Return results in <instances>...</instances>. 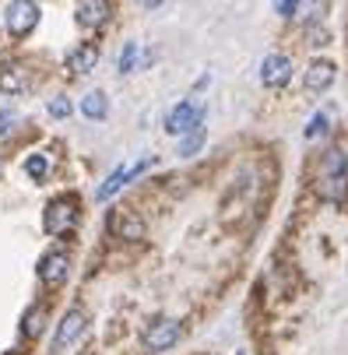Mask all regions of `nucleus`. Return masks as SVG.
Listing matches in <instances>:
<instances>
[{
    "label": "nucleus",
    "instance_id": "9b49d317",
    "mask_svg": "<svg viewBox=\"0 0 348 355\" xmlns=\"http://www.w3.org/2000/svg\"><path fill=\"white\" fill-rule=\"evenodd\" d=\"M74 18H78L81 28H98L110 18V4H106V0H85V4H78Z\"/></svg>",
    "mask_w": 348,
    "mask_h": 355
},
{
    "label": "nucleus",
    "instance_id": "f03ea898",
    "mask_svg": "<svg viewBox=\"0 0 348 355\" xmlns=\"http://www.w3.org/2000/svg\"><path fill=\"white\" fill-rule=\"evenodd\" d=\"M78 197H71V193H64V197H53L46 205V215H42V229L49 232V236H67L74 225H78Z\"/></svg>",
    "mask_w": 348,
    "mask_h": 355
},
{
    "label": "nucleus",
    "instance_id": "412c9836",
    "mask_svg": "<svg viewBox=\"0 0 348 355\" xmlns=\"http://www.w3.org/2000/svg\"><path fill=\"white\" fill-rule=\"evenodd\" d=\"M320 134H327V113H317V116L310 120V127H306V141H313V137H320Z\"/></svg>",
    "mask_w": 348,
    "mask_h": 355
},
{
    "label": "nucleus",
    "instance_id": "dca6fc26",
    "mask_svg": "<svg viewBox=\"0 0 348 355\" xmlns=\"http://www.w3.org/2000/svg\"><path fill=\"white\" fill-rule=\"evenodd\" d=\"M81 113H85L88 120H103V116L110 113L106 95H103V92H88V95L81 98Z\"/></svg>",
    "mask_w": 348,
    "mask_h": 355
},
{
    "label": "nucleus",
    "instance_id": "4468645a",
    "mask_svg": "<svg viewBox=\"0 0 348 355\" xmlns=\"http://www.w3.org/2000/svg\"><path fill=\"white\" fill-rule=\"evenodd\" d=\"M25 85H28V78H25V67H18V64L0 67V92L15 95V92H25Z\"/></svg>",
    "mask_w": 348,
    "mask_h": 355
},
{
    "label": "nucleus",
    "instance_id": "7ed1b4c3",
    "mask_svg": "<svg viewBox=\"0 0 348 355\" xmlns=\"http://www.w3.org/2000/svg\"><path fill=\"white\" fill-rule=\"evenodd\" d=\"M4 25L11 35L25 39L35 25H39V4H28V0H15V4L4 8Z\"/></svg>",
    "mask_w": 348,
    "mask_h": 355
},
{
    "label": "nucleus",
    "instance_id": "ddd939ff",
    "mask_svg": "<svg viewBox=\"0 0 348 355\" xmlns=\"http://www.w3.org/2000/svg\"><path fill=\"white\" fill-rule=\"evenodd\" d=\"M95 64H98V49H95L92 42H85V46H74L71 53H67V67H71L74 74H88Z\"/></svg>",
    "mask_w": 348,
    "mask_h": 355
},
{
    "label": "nucleus",
    "instance_id": "9d476101",
    "mask_svg": "<svg viewBox=\"0 0 348 355\" xmlns=\"http://www.w3.org/2000/svg\"><path fill=\"white\" fill-rule=\"evenodd\" d=\"M85 320H88V317H85V310H78V306H74V310H67V317H64V320H60V327H57L53 348H57V352H60V348H67V345L85 331Z\"/></svg>",
    "mask_w": 348,
    "mask_h": 355
},
{
    "label": "nucleus",
    "instance_id": "20e7f679",
    "mask_svg": "<svg viewBox=\"0 0 348 355\" xmlns=\"http://www.w3.org/2000/svg\"><path fill=\"white\" fill-rule=\"evenodd\" d=\"M205 123V106L201 103H180L169 116H166V130L169 134H193Z\"/></svg>",
    "mask_w": 348,
    "mask_h": 355
},
{
    "label": "nucleus",
    "instance_id": "0eeeda50",
    "mask_svg": "<svg viewBox=\"0 0 348 355\" xmlns=\"http://www.w3.org/2000/svg\"><path fill=\"white\" fill-rule=\"evenodd\" d=\"M334 78H338V71H334L331 60H310V67L303 74V88L310 95H320V92H327L334 85Z\"/></svg>",
    "mask_w": 348,
    "mask_h": 355
},
{
    "label": "nucleus",
    "instance_id": "1a4fd4ad",
    "mask_svg": "<svg viewBox=\"0 0 348 355\" xmlns=\"http://www.w3.org/2000/svg\"><path fill=\"white\" fill-rule=\"evenodd\" d=\"M288 78H292V60H288V57H281V53L264 57V64H261V81H264L268 88H281V85H288Z\"/></svg>",
    "mask_w": 348,
    "mask_h": 355
},
{
    "label": "nucleus",
    "instance_id": "f257e3e1",
    "mask_svg": "<svg viewBox=\"0 0 348 355\" xmlns=\"http://www.w3.org/2000/svg\"><path fill=\"white\" fill-rule=\"evenodd\" d=\"M320 197L334 205L348 197V155L341 148H331L320 159Z\"/></svg>",
    "mask_w": 348,
    "mask_h": 355
},
{
    "label": "nucleus",
    "instance_id": "f8f14e48",
    "mask_svg": "<svg viewBox=\"0 0 348 355\" xmlns=\"http://www.w3.org/2000/svg\"><path fill=\"white\" fill-rule=\"evenodd\" d=\"M110 229L120 239H141L144 236V222L137 215H130V211H113L110 215Z\"/></svg>",
    "mask_w": 348,
    "mask_h": 355
},
{
    "label": "nucleus",
    "instance_id": "39448f33",
    "mask_svg": "<svg viewBox=\"0 0 348 355\" xmlns=\"http://www.w3.org/2000/svg\"><path fill=\"white\" fill-rule=\"evenodd\" d=\"M180 334H183V324L166 317V320H155L152 327H148L141 341H144L148 352H166V348H173V345L180 341Z\"/></svg>",
    "mask_w": 348,
    "mask_h": 355
},
{
    "label": "nucleus",
    "instance_id": "6ab92c4d",
    "mask_svg": "<svg viewBox=\"0 0 348 355\" xmlns=\"http://www.w3.org/2000/svg\"><path fill=\"white\" fill-rule=\"evenodd\" d=\"M49 116H57V120H64V116H71V98L67 95H57V98H49Z\"/></svg>",
    "mask_w": 348,
    "mask_h": 355
},
{
    "label": "nucleus",
    "instance_id": "f3484780",
    "mask_svg": "<svg viewBox=\"0 0 348 355\" xmlns=\"http://www.w3.org/2000/svg\"><path fill=\"white\" fill-rule=\"evenodd\" d=\"M42 327H46V310H42V306H32V310L25 313V324H21L25 338H39Z\"/></svg>",
    "mask_w": 348,
    "mask_h": 355
},
{
    "label": "nucleus",
    "instance_id": "2eb2a0df",
    "mask_svg": "<svg viewBox=\"0 0 348 355\" xmlns=\"http://www.w3.org/2000/svg\"><path fill=\"white\" fill-rule=\"evenodd\" d=\"M148 60H152V57H148V53H144V49H141L137 42H127V46H123V53H120V74L141 71Z\"/></svg>",
    "mask_w": 348,
    "mask_h": 355
},
{
    "label": "nucleus",
    "instance_id": "423d86ee",
    "mask_svg": "<svg viewBox=\"0 0 348 355\" xmlns=\"http://www.w3.org/2000/svg\"><path fill=\"white\" fill-rule=\"evenodd\" d=\"M67 271H71V261H67L64 250H49L46 257L39 261V278H42V285H49V288L64 285V282H67Z\"/></svg>",
    "mask_w": 348,
    "mask_h": 355
},
{
    "label": "nucleus",
    "instance_id": "a211bd4d",
    "mask_svg": "<svg viewBox=\"0 0 348 355\" xmlns=\"http://www.w3.org/2000/svg\"><path fill=\"white\" fill-rule=\"evenodd\" d=\"M25 173H28L32 180H46L49 159H46V155H28V159H25Z\"/></svg>",
    "mask_w": 348,
    "mask_h": 355
},
{
    "label": "nucleus",
    "instance_id": "aec40b11",
    "mask_svg": "<svg viewBox=\"0 0 348 355\" xmlns=\"http://www.w3.org/2000/svg\"><path fill=\"white\" fill-rule=\"evenodd\" d=\"M205 144V130H193V134H186L183 137V144H180V155H193L197 148Z\"/></svg>",
    "mask_w": 348,
    "mask_h": 355
},
{
    "label": "nucleus",
    "instance_id": "6e6552de",
    "mask_svg": "<svg viewBox=\"0 0 348 355\" xmlns=\"http://www.w3.org/2000/svg\"><path fill=\"white\" fill-rule=\"evenodd\" d=\"M144 169H148V159H141V162H130V166H120V169H113V173H110V180H106L103 187L95 190V197H98V200H110V197H113L116 190H123V187H127V183H130V180H134L137 173H144Z\"/></svg>",
    "mask_w": 348,
    "mask_h": 355
}]
</instances>
